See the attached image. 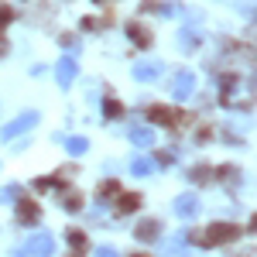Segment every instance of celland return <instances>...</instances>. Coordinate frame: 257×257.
Instances as JSON below:
<instances>
[{
    "label": "cell",
    "mask_w": 257,
    "mask_h": 257,
    "mask_svg": "<svg viewBox=\"0 0 257 257\" xmlns=\"http://www.w3.org/2000/svg\"><path fill=\"white\" fill-rule=\"evenodd\" d=\"M38 123V113H24V117H18V120H11L4 131H0V138L4 141H11V138H18V134H24V131H31Z\"/></svg>",
    "instance_id": "cell-2"
},
{
    "label": "cell",
    "mask_w": 257,
    "mask_h": 257,
    "mask_svg": "<svg viewBox=\"0 0 257 257\" xmlns=\"http://www.w3.org/2000/svg\"><path fill=\"white\" fill-rule=\"evenodd\" d=\"M110 196H117V182H103L99 185V199H110Z\"/></svg>",
    "instance_id": "cell-19"
},
{
    "label": "cell",
    "mask_w": 257,
    "mask_h": 257,
    "mask_svg": "<svg viewBox=\"0 0 257 257\" xmlns=\"http://www.w3.org/2000/svg\"><path fill=\"white\" fill-rule=\"evenodd\" d=\"M18 219H21V223H28V226H35V223L41 219V209L35 206V202H21V206H18Z\"/></svg>",
    "instance_id": "cell-8"
},
{
    "label": "cell",
    "mask_w": 257,
    "mask_h": 257,
    "mask_svg": "<svg viewBox=\"0 0 257 257\" xmlns=\"http://www.w3.org/2000/svg\"><path fill=\"white\" fill-rule=\"evenodd\" d=\"M7 21H11V7H4V4H0V24H7Z\"/></svg>",
    "instance_id": "cell-25"
},
{
    "label": "cell",
    "mask_w": 257,
    "mask_h": 257,
    "mask_svg": "<svg viewBox=\"0 0 257 257\" xmlns=\"http://www.w3.org/2000/svg\"><path fill=\"white\" fill-rule=\"evenodd\" d=\"M131 141H134L138 148H148V144H155V131H151V127H134V131H131Z\"/></svg>",
    "instance_id": "cell-11"
},
{
    "label": "cell",
    "mask_w": 257,
    "mask_h": 257,
    "mask_svg": "<svg viewBox=\"0 0 257 257\" xmlns=\"http://www.w3.org/2000/svg\"><path fill=\"white\" fill-rule=\"evenodd\" d=\"M192 89H196L192 72H178L175 82H172V96H175V99H189V96H192Z\"/></svg>",
    "instance_id": "cell-4"
},
{
    "label": "cell",
    "mask_w": 257,
    "mask_h": 257,
    "mask_svg": "<svg viewBox=\"0 0 257 257\" xmlns=\"http://www.w3.org/2000/svg\"><path fill=\"white\" fill-rule=\"evenodd\" d=\"M206 237H209V243H230V240L240 237V226H233V223H213Z\"/></svg>",
    "instance_id": "cell-3"
},
{
    "label": "cell",
    "mask_w": 257,
    "mask_h": 257,
    "mask_svg": "<svg viewBox=\"0 0 257 257\" xmlns=\"http://www.w3.org/2000/svg\"><path fill=\"white\" fill-rule=\"evenodd\" d=\"M76 72H79V65H76V59H59V65H55V79H59V86H69V82L76 79Z\"/></svg>",
    "instance_id": "cell-5"
},
{
    "label": "cell",
    "mask_w": 257,
    "mask_h": 257,
    "mask_svg": "<svg viewBox=\"0 0 257 257\" xmlns=\"http://www.w3.org/2000/svg\"><path fill=\"white\" fill-rule=\"evenodd\" d=\"M131 172H134V175H151V172H155V161L151 158H138L134 165H131Z\"/></svg>",
    "instance_id": "cell-13"
},
{
    "label": "cell",
    "mask_w": 257,
    "mask_h": 257,
    "mask_svg": "<svg viewBox=\"0 0 257 257\" xmlns=\"http://www.w3.org/2000/svg\"><path fill=\"white\" fill-rule=\"evenodd\" d=\"M199 38H202L199 24H192V28H185V31L178 35V41H182V48H185V52H189V48H199Z\"/></svg>",
    "instance_id": "cell-9"
},
{
    "label": "cell",
    "mask_w": 257,
    "mask_h": 257,
    "mask_svg": "<svg viewBox=\"0 0 257 257\" xmlns=\"http://www.w3.org/2000/svg\"><path fill=\"white\" fill-rule=\"evenodd\" d=\"M65 148H69V155H82V151L89 148V141H86V138H69V141H65Z\"/></svg>",
    "instance_id": "cell-15"
},
{
    "label": "cell",
    "mask_w": 257,
    "mask_h": 257,
    "mask_svg": "<svg viewBox=\"0 0 257 257\" xmlns=\"http://www.w3.org/2000/svg\"><path fill=\"white\" fill-rule=\"evenodd\" d=\"M103 110H106V117H120V103H117V99H106Z\"/></svg>",
    "instance_id": "cell-21"
},
{
    "label": "cell",
    "mask_w": 257,
    "mask_h": 257,
    "mask_svg": "<svg viewBox=\"0 0 257 257\" xmlns=\"http://www.w3.org/2000/svg\"><path fill=\"white\" fill-rule=\"evenodd\" d=\"M96 257H120V254H117V247H106V243H103L96 250Z\"/></svg>",
    "instance_id": "cell-23"
},
{
    "label": "cell",
    "mask_w": 257,
    "mask_h": 257,
    "mask_svg": "<svg viewBox=\"0 0 257 257\" xmlns=\"http://www.w3.org/2000/svg\"><path fill=\"white\" fill-rule=\"evenodd\" d=\"M175 213H178V216H196V213H199V199L189 196V192H185V196H178L175 199Z\"/></svg>",
    "instance_id": "cell-7"
},
{
    "label": "cell",
    "mask_w": 257,
    "mask_h": 257,
    "mask_svg": "<svg viewBox=\"0 0 257 257\" xmlns=\"http://www.w3.org/2000/svg\"><path fill=\"white\" fill-rule=\"evenodd\" d=\"M158 165H172V151H161V155H158Z\"/></svg>",
    "instance_id": "cell-26"
},
{
    "label": "cell",
    "mask_w": 257,
    "mask_h": 257,
    "mask_svg": "<svg viewBox=\"0 0 257 257\" xmlns=\"http://www.w3.org/2000/svg\"><path fill=\"white\" fill-rule=\"evenodd\" d=\"M65 209H69V213H79V209H82V199L76 196V192H72V196H65Z\"/></svg>",
    "instance_id": "cell-18"
},
{
    "label": "cell",
    "mask_w": 257,
    "mask_h": 257,
    "mask_svg": "<svg viewBox=\"0 0 257 257\" xmlns=\"http://www.w3.org/2000/svg\"><path fill=\"white\" fill-rule=\"evenodd\" d=\"M158 72H165L161 62H138V65H134V79H141V82L158 79Z\"/></svg>",
    "instance_id": "cell-6"
},
{
    "label": "cell",
    "mask_w": 257,
    "mask_h": 257,
    "mask_svg": "<svg viewBox=\"0 0 257 257\" xmlns=\"http://www.w3.org/2000/svg\"><path fill=\"white\" fill-rule=\"evenodd\" d=\"M69 243H72V247H82V243H86V237H82L79 230H69Z\"/></svg>",
    "instance_id": "cell-22"
},
{
    "label": "cell",
    "mask_w": 257,
    "mask_h": 257,
    "mask_svg": "<svg viewBox=\"0 0 257 257\" xmlns=\"http://www.w3.org/2000/svg\"><path fill=\"white\" fill-rule=\"evenodd\" d=\"M151 117H155V120H161V123H175V113H168V110H161V106H158V110H155V113H151Z\"/></svg>",
    "instance_id": "cell-20"
},
{
    "label": "cell",
    "mask_w": 257,
    "mask_h": 257,
    "mask_svg": "<svg viewBox=\"0 0 257 257\" xmlns=\"http://www.w3.org/2000/svg\"><path fill=\"white\" fill-rule=\"evenodd\" d=\"M52 250H55V240L48 237V233H38V237H31L24 243V254L28 257H48Z\"/></svg>",
    "instance_id": "cell-1"
},
{
    "label": "cell",
    "mask_w": 257,
    "mask_h": 257,
    "mask_svg": "<svg viewBox=\"0 0 257 257\" xmlns=\"http://www.w3.org/2000/svg\"><path fill=\"white\" fill-rule=\"evenodd\" d=\"M35 185H38L41 192H45V189H52V185H55V178H38V182H35Z\"/></svg>",
    "instance_id": "cell-24"
},
{
    "label": "cell",
    "mask_w": 257,
    "mask_h": 257,
    "mask_svg": "<svg viewBox=\"0 0 257 257\" xmlns=\"http://www.w3.org/2000/svg\"><path fill=\"white\" fill-rule=\"evenodd\" d=\"M21 196V185H7V189H0V202H14Z\"/></svg>",
    "instance_id": "cell-17"
},
{
    "label": "cell",
    "mask_w": 257,
    "mask_h": 257,
    "mask_svg": "<svg viewBox=\"0 0 257 257\" xmlns=\"http://www.w3.org/2000/svg\"><path fill=\"white\" fill-rule=\"evenodd\" d=\"M127 35L138 41L141 48H148V45H151V31H148V28H141V24H131V28H127Z\"/></svg>",
    "instance_id": "cell-12"
},
{
    "label": "cell",
    "mask_w": 257,
    "mask_h": 257,
    "mask_svg": "<svg viewBox=\"0 0 257 257\" xmlns=\"http://www.w3.org/2000/svg\"><path fill=\"white\" fill-rule=\"evenodd\" d=\"M138 237L141 240H155V237H161V223L158 219H144L138 226Z\"/></svg>",
    "instance_id": "cell-10"
},
{
    "label": "cell",
    "mask_w": 257,
    "mask_h": 257,
    "mask_svg": "<svg viewBox=\"0 0 257 257\" xmlns=\"http://www.w3.org/2000/svg\"><path fill=\"white\" fill-rule=\"evenodd\" d=\"M161 250H165V254H175V257H192V254H189V247H182L178 240H168V243H161Z\"/></svg>",
    "instance_id": "cell-14"
},
{
    "label": "cell",
    "mask_w": 257,
    "mask_h": 257,
    "mask_svg": "<svg viewBox=\"0 0 257 257\" xmlns=\"http://www.w3.org/2000/svg\"><path fill=\"white\" fill-rule=\"evenodd\" d=\"M138 206H141L138 196H120V213H134Z\"/></svg>",
    "instance_id": "cell-16"
}]
</instances>
